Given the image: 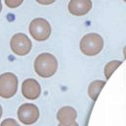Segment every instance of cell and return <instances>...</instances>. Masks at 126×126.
Returning a JSON list of instances; mask_svg holds the SVG:
<instances>
[{"instance_id":"obj_18","label":"cell","mask_w":126,"mask_h":126,"mask_svg":"<svg viewBox=\"0 0 126 126\" xmlns=\"http://www.w3.org/2000/svg\"><path fill=\"white\" fill-rule=\"evenodd\" d=\"M1 10H2V3H1V1H0V12H1Z\"/></svg>"},{"instance_id":"obj_11","label":"cell","mask_w":126,"mask_h":126,"mask_svg":"<svg viewBox=\"0 0 126 126\" xmlns=\"http://www.w3.org/2000/svg\"><path fill=\"white\" fill-rule=\"evenodd\" d=\"M121 63L122 62L121 61H118V60H112V61L108 62L105 65V67H104V76H105V78L108 79L112 75V73L115 71V69L118 66L121 65Z\"/></svg>"},{"instance_id":"obj_4","label":"cell","mask_w":126,"mask_h":126,"mask_svg":"<svg viewBox=\"0 0 126 126\" xmlns=\"http://www.w3.org/2000/svg\"><path fill=\"white\" fill-rule=\"evenodd\" d=\"M18 90V78L15 74L6 72L0 75V96L10 98L14 96Z\"/></svg>"},{"instance_id":"obj_10","label":"cell","mask_w":126,"mask_h":126,"mask_svg":"<svg viewBox=\"0 0 126 126\" xmlns=\"http://www.w3.org/2000/svg\"><path fill=\"white\" fill-rule=\"evenodd\" d=\"M104 85H105L104 81H101V80L93 81L89 85V88H88V94H89V96L93 100H95L97 95H98V94H99V92L101 91V89L103 88Z\"/></svg>"},{"instance_id":"obj_5","label":"cell","mask_w":126,"mask_h":126,"mask_svg":"<svg viewBox=\"0 0 126 126\" xmlns=\"http://www.w3.org/2000/svg\"><path fill=\"white\" fill-rule=\"evenodd\" d=\"M32 41L25 33L18 32L14 34L10 40V47L12 51L19 56L27 55L32 49Z\"/></svg>"},{"instance_id":"obj_9","label":"cell","mask_w":126,"mask_h":126,"mask_svg":"<svg viewBox=\"0 0 126 126\" xmlns=\"http://www.w3.org/2000/svg\"><path fill=\"white\" fill-rule=\"evenodd\" d=\"M91 0H71L68 3V10L74 16H83L92 9Z\"/></svg>"},{"instance_id":"obj_12","label":"cell","mask_w":126,"mask_h":126,"mask_svg":"<svg viewBox=\"0 0 126 126\" xmlns=\"http://www.w3.org/2000/svg\"><path fill=\"white\" fill-rule=\"evenodd\" d=\"M0 126H20V124L13 118H7L1 122Z\"/></svg>"},{"instance_id":"obj_1","label":"cell","mask_w":126,"mask_h":126,"mask_svg":"<svg viewBox=\"0 0 126 126\" xmlns=\"http://www.w3.org/2000/svg\"><path fill=\"white\" fill-rule=\"evenodd\" d=\"M33 67L35 73L39 77L49 78L56 73L58 63L54 55L47 52H43L35 58Z\"/></svg>"},{"instance_id":"obj_15","label":"cell","mask_w":126,"mask_h":126,"mask_svg":"<svg viewBox=\"0 0 126 126\" xmlns=\"http://www.w3.org/2000/svg\"><path fill=\"white\" fill-rule=\"evenodd\" d=\"M123 53H124V57L126 58V45H125V47H124V49H123Z\"/></svg>"},{"instance_id":"obj_6","label":"cell","mask_w":126,"mask_h":126,"mask_svg":"<svg viewBox=\"0 0 126 126\" xmlns=\"http://www.w3.org/2000/svg\"><path fill=\"white\" fill-rule=\"evenodd\" d=\"M18 118L26 125L33 124L39 118V110L33 103H24L18 108Z\"/></svg>"},{"instance_id":"obj_7","label":"cell","mask_w":126,"mask_h":126,"mask_svg":"<svg viewBox=\"0 0 126 126\" xmlns=\"http://www.w3.org/2000/svg\"><path fill=\"white\" fill-rule=\"evenodd\" d=\"M41 93L40 85L34 79H26L22 84V94L28 99H36Z\"/></svg>"},{"instance_id":"obj_3","label":"cell","mask_w":126,"mask_h":126,"mask_svg":"<svg viewBox=\"0 0 126 126\" xmlns=\"http://www.w3.org/2000/svg\"><path fill=\"white\" fill-rule=\"evenodd\" d=\"M29 32L35 40L43 41L49 37L51 33V27L47 20L43 18H35L31 22Z\"/></svg>"},{"instance_id":"obj_17","label":"cell","mask_w":126,"mask_h":126,"mask_svg":"<svg viewBox=\"0 0 126 126\" xmlns=\"http://www.w3.org/2000/svg\"><path fill=\"white\" fill-rule=\"evenodd\" d=\"M1 116H2V106L0 105V118H1Z\"/></svg>"},{"instance_id":"obj_13","label":"cell","mask_w":126,"mask_h":126,"mask_svg":"<svg viewBox=\"0 0 126 126\" xmlns=\"http://www.w3.org/2000/svg\"><path fill=\"white\" fill-rule=\"evenodd\" d=\"M22 3H23L22 0H6L5 1V4L10 8H16L19 5H21Z\"/></svg>"},{"instance_id":"obj_14","label":"cell","mask_w":126,"mask_h":126,"mask_svg":"<svg viewBox=\"0 0 126 126\" xmlns=\"http://www.w3.org/2000/svg\"><path fill=\"white\" fill-rule=\"evenodd\" d=\"M37 3H39V4H51V3H53V1H40V0H37Z\"/></svg>"},{"instance_id":"obj_8","label":"cell","mask_w":126,"mask_h":126,"mask_svg":"<svg viewBox=\"0 0 126 126\" xmlns=\"http://www.w3.org/2000/svg\"><path fill=\"white\" fill-rule=\"evenodd\" d=\"M56 117L62 126H72L76 123L77 111L71 106H63L58 110Z\"/></svg>"},{"instance_id":"obj_2","label":"cell","mask_w":126,"mask_h":126,"mask_svg":"<svg viewBox=\"0 0 126 126\" xmlns=\"http://www.w3.org/2000/svg\"><path fill=\"white\" fill-rule=\"evenodd\" d=\"M103 48V38L95 32L84 35L80 41V49L87 56H94Z\"/></svg>"},{"instance_id":"obj_16","label":"cell","mask_w":126,"mask_h":126,"mask_svg":"<svg viewBox=\"0 0 126 126\" xmlns=\"http://www.w3.org/2000/svg\"><path fill=\"white\" fill-rule=\"evenodd\" d=\"M58 126H62V125H61V124H59V125H58ZM72 126H79V124H78V123H77V122H76V123H74V124H73V125H72Z\"/></svg>"}]
</instances>
